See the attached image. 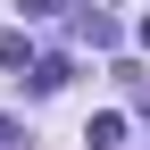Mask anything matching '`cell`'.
Returning a JSON list of instances; mask_svg holds the SVG:
<instances>
[{"label":"cell","instance_id":"7a4b0ae2","mask_svg":"<svg viewBox=\"0 0 150 150\" xmlns=\"http://www.w3.org/2000/svg\"><path fill=\"white\" fill-rule=\"evenodd\" d=\"M67 75H75L67 59H33V92H59V83H67Z\"/></svg>","mask_w":150,"mask_h":150},{"label":"cell","instance_id":"6da1fadb","mask_svg":"<svg viewBox=\"0 0 150 150\" xmlns=\"http://www.w3.org/2000/svg\"><path fill=\"white\" fill-rule=\"evenodd\" d=\"M83 142H100V150H117V142H125V117H117V108H100V117L83 125Z\"/></svg>","mask_w":150,"mask_h":150},{"label":"cell","instance_id":"277c9868","mask_svg":"<svg viewBox=\"0 0 150 150\" xmlns=\"http://www.w3.org/2000/svg\"><path fill=\"white\" fill-rule=\"evenodd\" d=\"M17 8H25V17H59L67 0H17Z\"/></svg>","mask_w":150,"mask_h":150},{"label":"cell","instance_id":"3957f363","mask_svg":"<svg viewBox=\"0 0 150 150\" xmlns=\"http://www.w3.org/2000/svg\"><path fill=\"white\" fill-rule=\"evenodd\" d=\"M0 67H17V75L33 67V50H25V33H0Z\"/></svg>","mask_w":150,"mask_h":150}]
</instances>
